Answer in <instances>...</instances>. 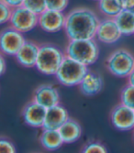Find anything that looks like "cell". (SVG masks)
<instances>
[{
  "mask_svg": "<svg viewBox=\"0 0 134 153\" xmlns=\"http://www.w3.org/2000/svg\"><path fill=\"white\" fill-rule=\"evenodd\" d=\"M100 19L87 7H76L66 14L64 31L69 40L95 39Z\"/></svg>",
  "mask_w": 134,
  "mask_h": 153,
  "instance_id": "1",
  "label": "cell"
},
{
  "mask_svg": "<svg viewBox=\"0 0 134 153\" xmlns=\"http://www.w3.org/2000/svg\"><path fill=\"white\" fill-rule=\"evenodd\" d=\"M65 55L86 66L95 63L99 56V48L95 39H71L65 49Z\"/></svg>",
  "mask_w": 134,
  "mask_h": 153,
  "instance_id": "2",
  "label": "cell"
},
{
  "mask_svg": "<svg viewBox=\"0 0 134 153\" xmlns=\"http://www.w3.org/2000/svg\"><path fill=\"white\" fill-rule=\"evenodd\" d=\"M65 56V52L57 46L50 43L42 44L39 46L35 67L42 74L55 75Z\"/></svg>",
  "mask_w": 134,
  "mask_h": 153,
  "instance_id": "3",
  "label": "cell"
},
{
  "mask_svg": "<svg viewBox=\"0 0 134 153\" xmlns=\"http://www.w3.org/2000/svg\"><path fill=\"white\" fill-rule=\"evenodd\" d=\"M87 72V66L68 56H65L55 76L61 85L72 87L79 85Z\"/></svg>",
  "mask_w": 134,
  "mask_h": 153,
  "instance_id": "4",
  "label": "cell"
},
{
  "mask_svg": "<svg viewBox=\"0 0 134 153\" xmlns=\"http://www.w3.org/2000/svg\"><path fill=\"white\" fill-rule=\"evenodd\" d=\"M106 66L113 75L127 78L134 71V55L126 49L115 50L106 59Z\"/></svg>",
  "mask_w": 134,
  "mask_h": 153,
  "instance_id": "5",
  "label": "cell"
},
{
  "mask_svg": "<svg viewBox=\"0 0 134 153\" xmlns=\"http://www.w3.org/2000/svg\"><path fill=\"white\" fill-rule=\"evenodd\" d=\"M10 27L21 33L30 32L39 26V15L24 6L13 8V14L9 21Z\"/></svg>",
  "mask_w": 134,
  "mask_h": 153,
  "instance_id": "6",
  "label": "cell"
},
{
  "mask_svg": "<svg viewBox=\"0 0 134 153\" xmlns=\"http://www.w3.org/2000/svg\"><path fill=\"white\" fill-rule=\"evenodd\" d=\"M26 42L23 33L8 27L4 29L0 36V47L3 54L16 56L18 51Z\"/></svg>",
  "mask_w": 134,
  "mask_h": 153,
  "instance_id": "7",
  "label": "cell"
},
{
  "mask_svg": "<svg viewBox=\"0 0 134 153\" xmlns=\"http://www.w3.org/2000/svg\"><path fill=\"white\" fill-rule=\"evenodd\" d=\"M66 15L63 11L46 9L39 15V27L48 33H56L64 30Z\"/></svg>",
  "mask_w": 134,
  "mask_h": 153,
  "instance_id": "8",
  "label": "cell"
},
{
  "mask_svg": "<svg viewBox=\"0 0 134 153\" xmlns=\"http://www.w3.org/2000/svg\"><path fill=\"white\" fill-rule=\"evenodd\" d=\"M110 120L118 130H132L134 129V110L120 103L111 111Z\"/></svg>",
  "mask_w": 134,
  "mask_h": 153,
  "instance_id": "9",
  "label": "cell"
},
{
  "mask_svg": "<svg viewBox=\"0 0 134 153\" xmlns=\"http://www.w3.org/2000/svg\"><path fill=\"white\" fill-rule=\"evenodd\" d=\"M122 33L113 18L101 19L96 34V39L104 44H114L121 38Z\"/></svg>",
  "mask_w": 134,
  "mask_h": 153,
  "instance_id": "10",
  "label": "cell"
},
{
  "mask_svg": "<svg viewBox=\"0 0 134 153\" xmlns=\"http://www.w3.org/2000/svg\"><path fill=\"white\" fill-rule=\"evenodd\" d=\"M47 109L32 100L22 110V117L27 125L32 128H42Z\"/></svg>",
  "mask_w": 134,
  "mask_h": 153,
  "instance_id": "11",
  "label": "cell"
},
{
  "mask_svg": "<svg viewBox=\"0 0 134 153\" xmlns=\"http://www.w3.org/2000/svg\"><path fill=\"white\" fill-rule=\"evenodd\" d=\"M33 100L44 106L46 109H49L57 105H60L59 91L53 85H42L36 89Z\"/></svg>",
  "mask_w": 134,
  "mask_h": 153,
  "instance_id": "12",
  "label": "cell"
},
{
  "mask_svg": "<svg viewBox=\"0 0 134 153\" xmlns=\"http://www.w3.org/2000/svg\"><path fill=\"white\" fill-rule=\"evenodd\" d=\"M69 119L67 110L61 105L47 109L46 117L42 128L44 129H59Z\"/></svg>",
  "mask_w": 134,
  "mask_h": 153,
  "instance_id": "13",
  "label": "cell"
},
{
  "mask_svg": "<svg viewBox=\"0 0 134 153\" xmlns=\"http://www.w3.org/2000/svg\"><path fill=\"white\" fill-rule=\"evenodd\" d=\"M39 51V46L37 43L33 42V41L26 40L24 45L16 54V60L23 67H35L38 59Z\"/></svg>",
  "mask_w": 134,
  "mask_h": 153,
  "instance_id": "14",
  "label": "cell"
},
{
  "mask_svg": "<svg viewBox=\"0 0 134 153\" xmlns=\"http://www.w3.org/2000/svg\"><path fill=\"white\" fill-rule=\"evenodd\" d=\"M103 85L104 82L102 77L97 73L88 71L78 86L82 94L87 96H92L98 94L102 90Z\"/></svg>",
  "mask_w": 134,
  "mask_h": 153,
  "instance_id": "15",
  "label": "cell"
},
{
  "mask_svg": "<svg viewBox=\"0 0 134 153\" xmlns=\"http://www.w3.org/2000/svg\"><path fill=\"white\" fill-rule=\"evenodd\" d=\"M64 143H74L82 136V128L77 121L69 118L58 129Z\"/></svg>",
  "mask_w": 134,
  "mask_h": 153,
  "instance_id": "16",
  "label": "cell"
},
{
  "mask_svg": "<svg viewBox=\"0 0 134 153\" xmlns=\"http://www.w3.org/2000/svg\"><path fill=\"white\" fill-rule=\"evenodd\" d=\"M39 141L42 147L48 150H56L64 143L59 130L57 129H44L42 130Z\"/></svg>",
  "mask_w": 134,
  "mask_h": 153,
  "instance_id": "17",
  "label": "cell"
},
{
  "mask_svg": "<svg viewBox=\"0 0 134 153\" xmlns=\"http://www.w3.org/2000/svg\"><path fill=\"white\" fill-rule=\"evenodd\" d=\"M114 19L122 35L134 34V12L132 10L124 9Z\"/></svg>",
  "mask_w": 134,
  "mask_h": 153,
  "instance_id": "18",
  "label": "cell"
},
{
  "mask_svg": "<svg viewBox=\"0 0 134 153\" xmlns=\"http://www.w3.org/2000/svg\"><path fill=\"white\" fill-rule=\"evenodd\" d=\"M98 9L106 18H116L125 9L123 0H99Z\"/></svg>",
  "mask_w": 134,
  "mask_h": 153,
  "instance_id": "19",
  "label": "cell"
},
{
  "mask_svg": "<svg viewBox=\"0 0 134 153\" xmlns=\"http://www.w3.org/2000/svg\"><path fill=\"white\" fill-rule=\"evenodd\" d=\"M120 103L134 110V86L128 85L120 93Z\"/></svg>",
  "mask_w": 134,
  "mask_h": 153,
  "instance_id": "20",
  "label": "cell"
},
{
  "mask_svg": "<svg viewBox=\"0 0 134 153\" xmlns=\"http://www.w3.org/2000/svg\"><path fill=\"white\" fill-rule=\"evenodd\" d=\"M23 6L37 15H39L47 9L46 0H24Z\"/></svg>",
  "mask_w": 134,
  "mask_h": 153,
  "instance_id": "21",
  "label": "cell"
},
{
  "mask_svg": "<svg viewBox=\"0 0 134 153\" xmlns=\"http://www.w3.org/2000/svg\"><path fill=\"white\" fill-rule=\"evenodd\" d=\"M81 153H108V150L99 142H90L84 147Z\"/></svg>",
  "mask_w": 134,
  "mask_h": 153,
  "instance_id": "22",
  "label": "cell"
},
{
  "mask_svg": "<svg viewBox=\"0 0 134 153\" xmlns=\"http://www.w3.org/2000/svg\"><path fill=\"white\" fill-rule=\"evenodd\" d=\"M69 0H46V6L48 9L64 11L68 7Z\"/></svg>",
  "mask_w": 134,
  "mask_h": 153,
  "instance_id": "23",
  "label": "cell"
},
{
  "mask_svg": "<svg viewBox=\"0 0 134 153\" xmlns=\"http://www.w3.org/2000/svg\"><path fill=\"white\" fill-rule=\"evenodd\" d=\"M0 11H1V16H0V23L6 24L9 23L12 14H13V8L9 6L6 5L3 2H0Z\"/></svg>",
  "mask_w": 134,
  "mask_h": 153,
  "instance_id": "24",
  "label": "cell"
},
{
  "mask_svg": "<svg viewBox=\"0 0 134 153\" xmlns=\"http://www.w3.org/2000/svg\"><path fill=\"white\" fill-rule=\"evenodd\" d=\"M0 153H17L16 148L10 140L1 138L0 140Z\"/></svg>",
  "mask_w": 134,
  "mask_h": 153,
  "instance_id": "25",
  "label": "cell"
},
{
  "mask_svg": "<svg viewBox=\"0 0 134 153\" xmlns=\"http://www.w3.org/2000/svg\"><path fill=\"white\" fill-rule=\"evenodd\" d=\"M0 2H3L6 5L9 6L12 8H16L23 6L24 0H0Z\"/></svg>",
  "mask_w": 134,
  "mask_h": 153,
  "instance_id": "26",
  "label": "cell"
},
{
  "mask_svg": "<svg viewBox=\"0 0 134 153\" xmlns=\"http://www.w3.org/2000/svg\"><path fill=\"white\" fill-rule=\"evenodd\" d=\"M6 69H7V63H6L5 58L1 55V57H0V73H1V74H5Z\"/></svg>",
  "mask_w": 134,
  "mask_h": 153,
  "instance_id": "27",
  "label": "cell"
},
{
  "mask_svg": "<svg viewBox=\"0 0 134 153\" xmlns=\"http://www.w3.org/2000/svg\"><path fill=\"white\" fill-rule=\"evenodd\" d=\"M125 9L132 10L134 8V0H123Z\"/></svg>",
  "mask_w": 134,
  "mask_h": 153,
  "instance_id": "28",
  "label": "cell"
},
{
  "mask_svg": "<svg viewBox=\"0 0 134 153\" xmlns=\"http://www.w3.org/2000/svg\"><path fill=\"white\" fill-rule=\"evenodd\" d=\"M127 79H128V83H129V85L134 86V71L127 77Z\"/></svg>",
  "mask_w": 134,
  "mask_h": 153,
  "instance_id": "29",
  "label": "cell"
},
{
  "mask_svg": "<svg viewBox=\"0 0 134 153\" xmlns=\"http://www.w3.org/2000/svg\"><path fill=\"white\" fill-rule=\"evenodd\" d=\"M132 11H133V12H134V8H133V9H132Z\"/></svg>",
  "mask_w": 134,
  "mask_h": 153,
  "instance_id": "30",
  "label": "cell"
},
{
  "mask_svg": "<svg viewBox=\"0 0 134 153\" xmlns=\"http://www.w3.org/2000/svg\"><path fill=\"white\" fill-rule=\"evenodd\" d=\"M96 1H99V0H96Z\"/></svg>",
  "mask_w": 134,
  "mask_h": 153,
  "instance_id": "31",
  "label": "cell"
}]
</instances>
